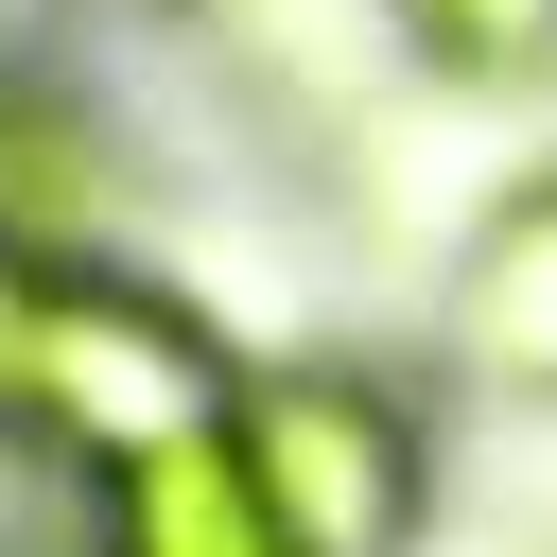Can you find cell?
<instances>
[{
  "instance_id": "2",
  "label": "cell",
  "mask_w": 557,
  "mask_h": 557,
  "mask_svg": "<svg viewBox=\"0 0 557 557\" xmlns=\"http://www.w3.org/2000/svg\"><path fill=\"white\" fill-rule=\"evenodd\" d=\"M261 522L296 557H418L435 540V400L400 366H348V348H261L244 366V418H226Z\"/></svg>"
},
{
  "instance_id": "5",
  "label": "cell",
  "mask_w": 557,
  "mask_h": 557,
  "mask_svg": "<svg viewBox=\"0 0 557 557\" xmlns=\"http://www.w3.org/2000/svg\"><path fill=\"white\" fill-rule=\"evenodd\" d=\"M87 557H296L244 487V453H174V470H122L87 487Z\"/></svg>"
},
{
  "instance_id": "7",
  "label": "cell",
  "mask_w": 557,
  "mask_h": 557,
  "mask_svg": "<svg viewBox=\"0 0 557 557\" xmlns=\"http://www.w3.org/2000/svg\"><path fill=\"white\" fill-rule=\"evenodd\" d=\"M35 278H52V261L0 244V435H17V366H35Z\"/></svg>"
},
{
  "instance_id": "9",
  "label": "cell",
  "mask_w": 557,
  "mask_h": 557,
  "mask_svg": "<svg viewBox=\"0 0 557 557\" xmlns=\"http://www.w3.org/2000/svg\"><path fill=\"white\" fill-rule=\"evenodd\" d=\"M0 557H87V522H70V540H17V522H0Z\"/></svg>"
},
{
  "instance_id": "4",
  "label": "cell",
  "mask_w": 557,
  "mask_h": 557,
  "mask_svg": "<svg viewBox=\"0 0 557 557\" xmlns=\"http://www.w3.org/2000/svg\"><path fill=\"white\" fill-rule=\"evenodd\" d=\"M104 209H122V139L70 70H0V244L35 261H104Z\"/></svg>"
},
{
  "instance_id": "3",
  "label": "cell",
  "mask_w": 557,
  "mask_h": 557,
  "mask_svg": "<svg viewBox=\"0 0 557 557\" xmlns=\"http://www.w3.org/2000/svg\"><path fill=\"white\" fill-rule=\"evenodd\" d=\"M435 348H453V383H470V400L557 418V157H540L522 191H487V209H470L453 296H435Z\"/></svg>"
},
{
  "instance_id": "6",
  "label": "cell",
  "mask_w": 557,
  "mask_h": 557,
  "mask_svg": "<svg viewBox=\"0 0 557 557\" xmlns=\"http://www.w3.org/2000/svg\"><path fill=\"white\" fill-rule=\"evenodd\" d=\"M383 35H400L435 87H470V104L557 87V0H383Z\"/></svg>"
},
{
  "instance_id": "8",
  "label": "cell",
  "mask_w": 557,
  "mask_h": 557,
  "mask_svg": "<svg viewBox=\"0 0 557 557\" xmlns=\"http://www.w3.org/2000/svg\"><path fill=\"white\" fill-rule=\"evenodd\" d=\"M35 17H52V0H0V70H35Z\"/></svg>"
},
{
  "instance_id": "1",
  "label": "cell",
  "mask_w": 557,
  "mask_h": 557,
  "mask_svg": "<svg viewBox=\"0 0 557 557\" xmlns=\"http://www.w3.org/2000/svg\"><path fill=\"white\" fill-rule=\"evenodd\" d=\"M244 418V348L157 278V261H52L35 278V366H17V453L87 505L122 470L226 453Z\"/></svg>"
}]
</instances>
